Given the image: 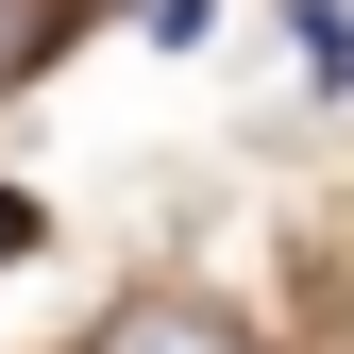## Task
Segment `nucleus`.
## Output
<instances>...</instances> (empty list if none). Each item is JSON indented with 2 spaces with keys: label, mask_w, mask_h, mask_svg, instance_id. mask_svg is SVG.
Instances as JSON below:
<instances>
[{
  "label": "nucleus",
  "mask_w": 354,
  "mask_h": 354,
  "mask_svg": "<svg viewBox=\"0 0 354 354\" xmlns=\"http://www.w3.org/2000/svg\"><path fill=\"white\" fill-rule=\"evenodd\" d=\"M102 354H253V337H236V321H203V304H136Z\"/></svg>",
  "instance_id": "nucleus-1"
},
{
  "label": "nucleus",
  "mask_w": 354,
  "mask_h": 354,
  "mask_svg": "<svg viewBox=\"0 0 354 354\" xmlns=\"http://www.w3.org/2000/svg\"><path fill=\"white\" fill-rule=\"evenodd\" d=\"M287 34H304V68H321V84H354V0H304Z\"/></svg>",
  "instance_id": "nucleus-2"
},
{
  "label": "nucleus",
  "mask_w": 354,
  "mask_h": 354,
  "mask_svg": "<svg viewBox=\"0 0 354 354\" xmlns=\"http://www.w3.org/2000/svg\"><path fill=\"white\" fill-rule=\"evenodd\" d=\"M51 34H68V0H0V84H17L34 51H51Z\"/></svg>",
  "instance_id": "nucleus-3"
},
{
  "label": "nucleus",
  "mask_w": 354,
  "mask_h": 354,
  "mask_svg": "<svg viewBox=\"0 0 354 354\" xmlns=\"http://www.w3.org/2000/svg\"><path fill=\"white\" fill-rule=\"evenodd\" d=\"M17 236H34V219H17V203H0V253H17Z\"/></svg>",
  "instance_id": "nucleus-4"
}]
</instances>
